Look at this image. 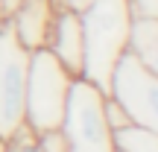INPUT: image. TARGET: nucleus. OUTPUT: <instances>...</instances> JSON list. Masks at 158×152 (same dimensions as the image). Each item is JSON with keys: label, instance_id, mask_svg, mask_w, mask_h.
<instances>
[{"label": "nucleus", "instance_id": "f257e3e1", "mask_svg": "<svg viewBox=\"0 0 158 152\" xmlns=\"http://www.w3.org/2000/svg\"><path fill=\"white\" fill-rule=\"evenodd\" d=\"M79 23H82V41H85L82 76L94 82L102 94H108L111 70L129 44L132 29L129 6L126 0H91L85 9H79Z\"/></svg>", "mask_w": 158, "mask_h": 152}, {"label": "nucleus", "instance_id": "f03ea898", "mask_svg": "<svg viewBox=\"0 0 158 152\" xmlns=\"http://www.w3.org/2000/svg\"><path fill=\"white\" fill-rule=\"evenodd\" d=\"M70 76L62 68L50 50H32L29 53V70H27V97H23V123L35 132L56 129L62 123L64 102H68Z\"/></svg>", "mask_w": 158, "mask_h": 152}, {"label": "nucleus", "instance_id": "7ed1b4c3", "mask_svg": "<svg viewBox=\"0 0 158 152\" xmlns=\"http://www.w3.org/2000/svg\"><path fill=\"white\" fill-rule=\"evenodd\" d=\"M102 100L106 94L85 76H76L70 82L64 114L59 123V129L68 138L70 152H117L114 132L108 129L106 114H102Z\"/></svg>", "mask_w": 158, "mask_h": 152}, {"label": "nucleus", "instance_id": "20e7f679", "mask_svg": "<svg viewBox=\"0 0 158 152\" xmlns=\"http://www.w3.org/2000/svg\"><path fill=\"white\" fill-rule=\"evenodd\" d=\"M108 97H114L123 105L135 126L158 132V76L147 70L135 56L123 53L120 62L114 64Z\"/></svg>", "mask_w": 158, "mask_h": 152}, {"label": "nucleus", "instance_id": "39448f33", "mask_svg": "<svg viewBox=\"0 0 158 152\" xmlns=\"http://www.w3.org/2000/svg\"><path fill=\"white\" fill-rule=\"evenodd\" d=\"M29 50L15 38L9 23H0V138L12 135L23 123Z\"/></svg>", "mask_w": 158, "mask_h": 152}, {"label": "nucleus", "instance_id": "423d86ee", "mask_svg": "<svg viewBox=\"0 0 158 152\" xmlns=\"http://www.w3.org/2000/svg\"><path fill=\"white\" fill-rule=\"evenodd\" d=\"M44 50L62 62V68L70 76H82V62H85V41H82V23H79V12L59 6L53 15V27L47 35Z\"/></svg>", "mask_w": 158, "mask_h": 152}, {"label": "nucleus", "instance_id": "0eeeda50", "mask_svg": "<svg viewBox=\"0 0 158 152\" xmlns=\"http://www.w3.org/2000/svg\"><path fill=\"white\" fill-rule=\"evenodd\" d=\"M56 9H59L56 0H18L15 9L6 18V23L12 27L15 38L32 53V50H41L47 44Z\"/></svg>", "mask_w": 158, "mask_h": 152}, {"label": "nucleus", "instance_id": "6e6552de", "mask_svg": "<svg viewBox=\"0 0 158 152\" xmlns=\"http://www.w3.org/2000/svg\"><path fill=\"white\" fill-rule=\"evenodd\" d=\"M126 53L158 76V18H132Z\"/></svg>", "mask_w": 158, "mask_h": 152}, {"label": "nucleus", "instance_id": "1a4fd4ad", "mask_svg": "<svg viewBox=\"0 0 158 152\" xmlns=\"http://www.w3.org/2000/svg\"><path fill=\"white\" fill-rule=\"evenodd\" d=\"M114 146L117 152H158V132L129 123L126 129L114 132Z\"/></svg>", "mask_w": 158, "mask_h": 152}, {"label": "nucleus", "instance_id": "9d476101", "mask_svg": "<svg viewBox=\"0 0 158 152\" xmlns=\"http://www.w3.org/2000/svg\"><path fill=\"white\" fill-rule=\"evenodd\" d=\"M3 152H41L38 146V132L32 126L21 123L12 135L3 138Z\"/></svg>", "mask_w": 158, "mask_h": 152}, {"label": "nucleus", "instance_id": "9b49d317", "mask_svg": "<svg viewBox=\"0 0 158 152\" xmlns=\"http://www.w3.org/2000/svg\"><path fill=\"white\" fill-rule=\"evenodd\" d=\"M102 114H106V123H108L111 132H120V129H126V126L132 123L129 114L123 111V105H120L114 97H108V94H106V100H102Z\"/></svg>", "mask_w": 158, "mask_h": 152}, {"label": "nucleus", "instance_id": "f8f14e48", "mask_svg": "<svg viewBox=\"0 0 158 152\" xmlns=\"http://www.w3.org/2000/svg\"><path fill=\"white\" fill-rule=\"evenodd\" d=\"M38 146H41V152H70L68 149V138H64V132L59 126L38 132Z\"/></svg>", "mask_w": 158, "mask_h": 152}, {"label": "nucleus", "instance_id": "ddd939ff", "mask_svg": "<svg viewBox=\"0 0 158 152\" xmlns=\"http://www.w3.org/2000/svg\"><path fill=\"white\" fill-rule=\"evenodd\" d=\"M132 18H158V0H126Z\"/></svg>", "mask_w": 158, "mask_h": 152}, {"label": "nucleus", "instance_id": "4468645a", "mask_svg": "<svg viewBox=\"0 0 158 152\" xmlns=\"http://www.w3.org/2000/svg\"><path fill=\"white\" fill-rule=\"evenodd\" d=\"M59 6H64V9H73V12H79V9H85V6L91 3V0H56Z\"/></svg>", "mask_w": 158, "mask_h": 152}, {"label": "nucleus", "instance_id": "2eb2a0df", "mask_svg": "<svg viewBox=\"0 0 158 152\" xmlns=\"http://www.w3.org/2000/svg\"><path fill=\"white\" fill-rule=\"evenodd\" d=\"M6 18H9V3H6V0H0V23H3Z\"/></svg>", "mask_w": 158, "mask_h": 152}, {"label": "nucleus", "instance_id": "dca6fc26", "mask_svg": "<svg viewBox=\"0 0 158 152\" xmlns=\"http://www.w3.org/2000/svg\"><path fill=\"white\" fill-rule=\"evenodd\" d=\"M6 3H9V12H12V9H15V3H18V0H6Z\"/></svg>", "mask_w": 158, "mask_h": 152}, {"label": "nucleus", "instance_id": "f3484780", "mask_svg": "<svg viewBox=\"0 0 158 152\" xmlns=\"http://www.w3.org/2000/svg\"><path fill=\"white\" fill-rule=\"evenodd\" d=\"M0 152H3V138H0Z\"/></svg>", "mask_w": 158, "mask_h": 152}]
</instances>
